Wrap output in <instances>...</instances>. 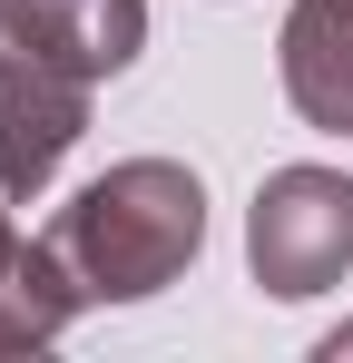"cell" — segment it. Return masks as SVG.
<instances>
[{
  "instance_id": "cell-1",
  "label": "cell",
  "mask_w": 353,
  "mask_h": 363,
  "mask_svg": "<svg viewBox=\"0 0 353 363\" xmlns=\"http://www.w3.org/2000/svg\"><path fill=\"white\" fill-rule=\"evenodd\" d=\"M50 245L79 275L89 304H147L196 265V245H206V186L176 157H118L108 177H89L59 206Z\"/></svg>"
},
{
  "instance_id": "cell-2",
  "label": "cell",
  "mask_w": 353,
  "mask_h": 363,
  "mask_svg": "<svg viewBox=\"0 0 353 363\" xmlns=\"http://www.w3.org/2000/svg\"><path fill=\"white\" fill-rule=\"evenodd\" d=\"M245 265L265 295H334L353 275V177L344 167H275L245 206Z\"/></svg>"
},
{
  "instance_id": "cell-3",
  "label": "cell",
  "mask_w": 353,
  "mask_h": 363,
  "mask_svg": "<svg viewBox=\"0 0 353 363\" xmlns=\"http://www.w3.org/2000/svg\"><path fill=\"white\" fill-rule=\"evenodd\" d=\"M89 138V79L0 40V196H40Z\"/></svg>"
},
{
  "instance_id": "cell-4",
  "label": "cell",
  "mask_w": 353,
  "mask_h": 363,
  "mask_svg": "<svg viewBox=\"0 0 353 363\" xmlns=\"http://www.w3.org/2000/svg\"><path fill=\"white\" fill-rule=\"evenodd\" d=\"M10 40L99 89L147 50V0H10Z\"/></svg>"
},
{
  "instance_id": "cell-5",
  "label": "cell",
  "mask_w": 353,
  "mask_h": 363,
  "mask_svg": "<svg viewBox=\"0 0 353 363\" xmlns=\"http://www.w3.org/2000/svg\"><path fill=\"white\" fill-rule=\"evenodd\" d=\"M275 69H285V99H294L304 128L353 138V10L294 0V10H285V40H275Z\"/></svg>"
},
{
  "instance_id": "cell-6",
  "label": "cell",
  "mask_w": 353,
  "mask_h": 363,
  "mask_svg": "<svg viewBox=\"0 0 353 363\" xmlns=\"http://www.w3.org/2000/svg\"><path fill=\"white\" fill-rule=\"evenodd\" d=\"M79 275L59 265L50 236H20L10 216H0V354H40L69 334V314H79Z\"/></svg>"
},
{
  "instance_id": "cell-7",
  "label": "cell",
  "mask_w": 353,
  "mask_h": 363,
  "mask_svg": "<svg viewBox=\"0 0 353 363\" xmlns=\"http://www.w3.org/2000/svg\"><path fill=\"white\" fill-rule=\"evenodd\" d=\"M314 354H324V363H353V324H334V334H324Z\"/></svg>"
},
{
  "instance_id": "cell-8",
  "label": "cell",
  "mask_w": 353,
  "mask_h": 363,
  "mask_svg": "<svg viewBox=\"0 0 353 363\" xmlns=\"http://www.w3.org/2000/svg\"><path fill=\"white\" fill-rule=\"evenodd\" d=\"M0 40H10V0H0Z\"/></svg>"
},
{
  "instance_id": "cell-9",
  "label": "cell",
  "mask_w": 353,
  "mask_h": 363,
  "mask_svg": "<svg viewBox=\"0 0 353 363\" xmlns=\"http://www.w3.org/2000/svg\"><path fill=\"white\" fill-rule=\"evenodd\" d=\"M334 10H353V0H334Z\"/></svg>"
}]
</instances>
